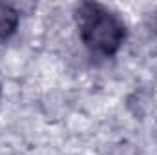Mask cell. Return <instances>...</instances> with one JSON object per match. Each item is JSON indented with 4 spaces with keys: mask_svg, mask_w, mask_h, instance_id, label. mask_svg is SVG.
I'll return each instance as SVG.
<instances>
[{
    "mask_svg": "<svg viewBox=\"0 0 157 155\" xmlns=\"http://www.w3.org/2000/svg\"><path fill=\"white\" fill-rule=\"evenodd\" d=\"M155 26H157V15H155Z\"/></svg>",
    "mask_w": 157,
    "mask_h": 155,
    "instance_id": "cell-3",
    "label": "cell"
},
{
    "mask_svg": "<svg viewBox=\"0 0 157 155\" xmlns=\"http://www.w3.org/2000/svg\"><path fill=\"white\" fill-rule=\"evenodd\" d=\"M18 26V13L13 6L0 2V39H6L15 33Z\"/></svg>",
    "mask_w": 157,
    "mask_h": 155,
    "instance_id": "cell-2",
    "label": "cell"
},
{
    "mask_svg": "<svg viewBox=\"0 0 157 155\" xmlns=\"http://www.w3.org/2000/svg\"><path fill=\"white\" fill-rule=\"evenodd\" d=\"M77 20L84 44L102 55H113L124 40V26L113 13L99 4H80Z\"/></svg>",
    "mask_w": 157,
    "mask_h": 155,
    "instance_id": "cell-1",
    "label": "cell"
}]
</instances>
